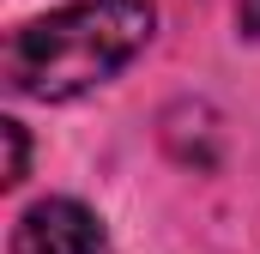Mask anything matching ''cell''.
<instances>
[{
	"label": "cell",
	"instance_id": "obj_1",
	"mask_svg": "<svg viewBox=\"0 0 260 254\" xmlns=\"http://www.w3.org/2000/svg\"><path fill=\"white\" fill-rule=\"evenodd\" d=\"M145 37H151V6L145 0H79V6H61V12L24 24L6 43V85L18 97L67 103V97L115 79L145 49Z\"/></svg>",
	"mask_w": 260,
	"mask_h": 254
},
{
	"label": "cell",
	"instance_id": "obj_2",
	"mask_svg": "<svg viewBox=\"0 0 260 254\" xmlns=\"http://www.w3.org/2000/svg\"><path fill=\"white\" fill-rule=\"evenodd\" d=\"M12 254H115V248L97 212H85L79 200H37L12 230Z\"/></svg>",
	"mask_w": 260,
	"mask_h": 254
},
{
	"label": "cell",
	"instance_id": "obj_3",
	"mask_svg": "<svg viewBox=\"0 0 260 254\" xmlns=\"http://www.w3.org/2000/svg\"><path fill=\"white\" fill-rule=\"evenodd\" d=\"M0 133H6V182H24V127L0 121Z\"/></svg>",
	"mask_w": 260,
	"mask_h": 254
},
{
	"label": "cell",
	"instance_id": "obj_4",
	"mask_svg": "<svg viewBox=\"0 0 260 254\" xmlns=\"http://www.w3.org/2000/svg\"><path fill=\"white\" fill-rule=\"evenodd\" d=\"M236 6H242V24L260 37V0H236Z\"/></svg>",
	"mask_w": 260,
	"mask_h": 254
}]
</instances>
